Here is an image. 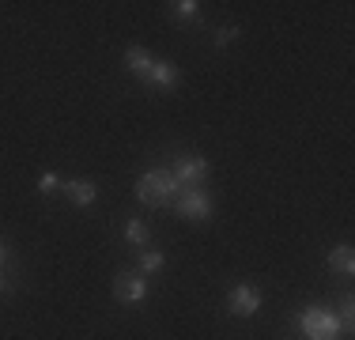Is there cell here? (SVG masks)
<instances>
[{
	"mask_svg": "<svg viewBox=\"0 0 355 340\" xmlns=\"http://www.w3.org/2000/svg\"><path fill=\"white\" fill-rule=\"evenodd\" d=\"M125 68H129L140 83H148V87H155V91H174L178 83H182V68L174 61H163V57H151L144 46L125 49Z\"/></svg>",
	"mask_w": 355,
	"mask_h": 340,
	"instance_id": "cell-1",
	"label": "cell"
},
{
	"mask_svg": "<svg viewBox=\"0 0 355 340\" xmlns=\"http://www.w3.org/2000/svg\"><path fill=\"white\" fill-rule=\"evenodd\" d=\"M182 193V185L174 182V174L166 167H151L137 178V201L148 208H174V197Z\"/></svg>",
	"mask_w": 355,
	"mask_h": 340,
	"instance_id": "cell-2",
	"label": "cell"
},
{
	"mask_svg": "<svg viewBox=\"0 0 355 340\" xmlns=\"http://www.w3.org/2000/svg\"><path fill=\"white\" fill-rule=\"evenodd\" d=\"M295 329L302 333V340H336L340 337V318H336L333 306H302L295 314Z\"/></svg>",
	"mask_w": 355,
	"mask_h": 340,
	"instance_id": "cell-3",
	"label": "cell"
},
{
	"mask_svg": "<svg viewBox=\"0 0 355 340\" xmlns=\"http://www.w3.org/2000/svg\"><path fill=\"white\" fill-rule=\"evenodd\" d=\"M171 174L182 189H205V182L212 178V163H208L200 151H182V155L174 159Z\"/></svg>",
	"mask_w": 355,
	"mask_h": 340,
	"instance_id": "cell-4",
	"label": "cell"
},
{
	"mask_svg": "<svg viewBox=\"0 0 355 340\" xmlns=\"http://www.w3.org/2000/svg\"><path fill=\"white\" fill-rule=\"evenodd\" d=\"M174 212L182 219H193V223H205V219L216 216V201L208 189H182L174 197Z\"/></svg>",
	"mask_w": 355,
	"mask_h": 340,
	"instance_id": "cell-5",
	"label": "cell"
},
{
	"mask_svg": "<svg viewBox=\"0 0 355 340\" xmlns=\"http://www.w3.org/2000/svg\"><path fill=\"white\" fill-rule=\"evenodd\" d=\"M148 291H151V284H148V276H144L140 269H117V276H114V299L117 303H125V306H137L148 299Z\"/></svg>",
	"mask_w": 355,
	"mask_h": 340,
	"instance_id": "cell-6",
	"label": "cell"
},
{
	"mask_svg": "<svg viewBox=\"0 0 355 340\" xmlns=\"http://www.w3.org/2000/svg\"><path fill=\"white\" fill-rule=\"evenodd\" d=\"M261 303H265V295L253 284H234L231 291H227V314H231V318H253V314L261 310Z\"/></svg>",
	"mask_w": 355,
	"mask_h": 340,
	"instance_id": "cell-7",
	"label": "cell"
},
{
	"mask_svg": "<svg viewBox=\"0 0 355 340\" xmlns=\"http://www.w3.org/2000/svg\"><path fill=\"white\" fill-rule=\"evenodd\" d=\"M61 193L76 204V208H91V204L98 201V185L87 182V178H61Z\"/></svg>",
	"mask_w": 355,
	"mask_h": 340,
	"instance_id": "cell-8",
	"label": "cell"
},
{
	"mask_svg": "<svg viewBox=\"0 0 355 340\" xmlns=\"http://www.w3.org/2000/svg\"><path fill=\"white\" fill-rule=\"evenodd\" d=\"M121 242L132 246V250H148V246H151V227L144 223L140 216H129V219H125V227H121Z\"/></svg>",
	"mask_w": 355,
	"mask_h": 340,
	"instance_id": "cell-9",
	"label": "cell"
},
{
	"mask_svg": "<svg viewBox=\"0 0 355 340\" xmlns=\"http://www.w3.org/2000/svg\"><path fill=\"white\" fill-rule=\"evenodd\" d=\"M325 265L336 272V276H352L355 272V250L348 242H340V246H333L329 250V257H325Z\"/></svg>",
	"mask_w": 355,
	"mask_h": 340,
	"instance_id": "cell-10",
	"label": "cell"
},
{
	"mask_svg": "<svg viewBox=\"0 0 355 340\" xmlns=\"http://www.w3.org/2000/svg\"><path fill=\"white\" fill-rule=\"evenodd\" d=\"M137 269H140L148 280H151V276H159V272L166 269V253H163V250H155V246H148V250H140Z\"/></svg>",
	"mask_w": 355,
	"mask_h": 340,
	"instance_id": "cell-11",
	"label": "cell"
},
{
	"mask_svg": "<svg viewBox=\"0 0 355 340\" xmlns=\"http://www.w3.org/2000/svg\"><path fill=\"white\" fill-rule=\"evenodd\" d=\"M171 15H174L178 23H197L200 19V4H197V0H174Z\"/></svg>",
	"mask_w": 355,
	"mask_h": 340,
	"instance_id": "cell-12",
	"label": "cell"
},
{
	"mask_svg": "<svg viewBox=\"0 0 355 340\" xmlns=\"http://www.w3.org/2000/svg\"><path fill=\"white\" fill-rule=\"evenodd\" d=\"M336 318H340V333L352 337L355 333V303H352V295H344V299H340V306H336Z\"/></svg>",
	"mask_w": 355,
	"mask_h": 340,
	"instance_id": "cell-13",
	"label": "cell"
},
{
	"mask_svg": "<svg viewBox=\"0 0 355 340\" xmlns=\"http://www.w3.org/2000/svg\"><path fill=\"white\" fill-rule=\"evenodd\" d=\"M234 38H242V27H239V23H227V27H216V31H212V46H216V49H227Z\"/></svg>",
	"mask_w": 355,
	"mask_h": 340,
	"instance_id": "cell-14",
	"label": "cell"
},
{
	"mask_svg": "<svg viewBox=\"0 0 355 340\" xmlns=\"http://www.w3.org/2000/svg\"><path fill=\"white\" fill-rule=\"evenodd\" d=\"M38 193H42V197H53V193H61V174L46 170V174L38 178Z\"/></svg>",
	"mask_w": 355,
	"mask_h": 340,
	"instance_id": "cell-15",
	"label": "cell"
},
{
	"mask_svg": "<svg viewBox=\"0 0 355 340\" xmlns=\"http://www.w3.org/2000/svg\"><path fill=\"white\" fill-rule=\"evenodd\" d=\"M8 261H12V253H8V246H4V238H0V269L8 265Z\"/></svg>",
	"mask_w": 355,
	"mask_h": 340,
	"instance_id": "cell-16",
	"label": "cell"
},
{
	"mask_svg": "<svg viewBox=\"0 0 355 340\" xmlns=\"http://www.w3.org/2000/svg\"><path fill=\"white\" fill-rule=\"evenodd\" d=\"M0 291H12V280L4 276V269H0Z\"/></svg>",
	"mask_w": 355,
	"mask_h": 340,
	"instance_id": "cell-17",
	"label": "cell"
},
{
	"mask_svg": "<svg viewBox=\"0 0 355 340\" xmlns=\"http://www.w3.org/2000/svg\"><path fill=\"white\" fill-rule=\"evenodd\" d=\"M299 340H302V337H299Z\"/></svg>",
	"mask_w": 355,
	"mask_h": 340,
	"instance_id": "cell-18",
	"label": "cell"
}]
</instances>
